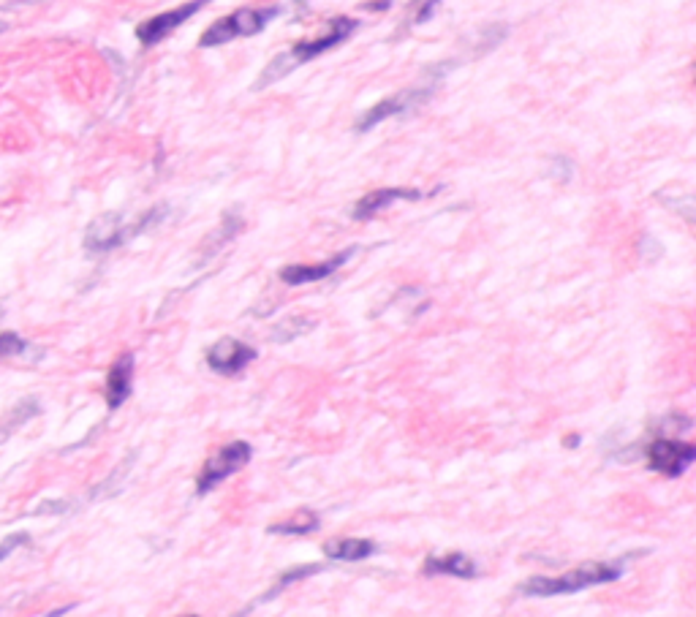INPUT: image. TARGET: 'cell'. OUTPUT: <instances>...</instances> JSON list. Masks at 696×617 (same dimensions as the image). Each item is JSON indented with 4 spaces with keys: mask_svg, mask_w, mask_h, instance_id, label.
Here are the masks:
<instances>
[{
    "mask_svg": "<svg viewBox=\"0 0 696 617\" xmlns=\"http://www.w3.org/2000/svg\"><path fill=\"white\" fill-rule=\"evenodd\" d=\"M563 446H566V449H577V446H580V435H569V438H563Z\"/></svg>",
    "mask_w": 696,
    "mask_h": 617,
    "instance_id": "cell-24",
    "label": "cell"
},
{
    "mask_svg": "<svg viewBox=\"0 0 696 617\" xmlns=\"http://www.w3.org/2000/svg\"><path fill=\"white\" fill-rule=\"evenodd\" d=\"M626 560H609V563H590V566H582V569H574L563 577H531L528 582H522L520 593L522 596H571V593H580V590L599 588V585H609L615 579L623 577V569H626Z\"/></svg>",
    "mask_w": 696,
    "mask_h": 617,
    "instance_id": "cell-2",
    "label": "cell"
},
{
    "mask_svg": "<svg viewBox=\"0 0 696 617\" xmlns=\"http://www.w3.org/2000/svg\"><path fill=\"white\" fill-rule=\"evenodd\" d=\"M351 253H354V248H351V251L335 253L332 259L319 261V264H289V267H281L278 278H281L283 283H289V286L316 283V280H324V278H329V275H335V272H338L340 267L346 264Z\"/></svg>",
    "mask_w": 696,
    "mask_h": 617,
    "instance_id": "cell-11",
    "label": "cell"
},
{
    "mask_svg": "<svg viewBox=\"0 0 696 617\" xmlns=\"http://www.w3.org/2000/svg\"><path fill=\"white\" fill-rule=\"evenodd\" d=\"M242 226H245V223H242V218H237V215H234V213L223 215V226H221V229H218V232H213V237L204 242V248H202L204 256H202V259H213L215 253L221 251L226 242H232L234 237H237V234L242 232Z\"/></svg>",
    "mask_w": 696,
    "mask_h": 617,
    "instance_id": "cell-18",
    "label": "cell"
},
{
    "mask_svg": "<svg viewBox=\"0 0 696 617\" xmlns=\"http://www.w3.org/2000/svg\"><path fill=\"white\" fill-rule=\"evenodd\" d=\"M373 552H376V541L370 539H332L324 544V555L340 563H359Z\"/></svg>",
    "mask_w": 696,
    "mask_h": 617,
    "instance_id": "cell-14",
    "label": "cell"
},
{
    "mask_svg": "<svg viewBox=\"0 0 696 617\" xmlns=\"http://www.w3.org/2000/svg\"><path fill=\"white\" fill-rule=\"evenodd\" d=\"M41 414V403L36 397H22L20 403L11 408L9 414L0 419V444H6L11 435L17 433L22 425H28L33 416Z\"/></svg>",
    "mask_w": 696,
    "mask_h": 617,
    "instance_id": "cell-15",
    "label": "cell"
},
{
    "mask_svg": "<svg viewBox=\"0 0 696 617\" xmlns=\"http://www.w3.org/2000/svg\"><path fill=\"white\" fill-rule=\"evenodd\" d=\"M319 514L316 511H297V514H291V517H286L283 522H275V525H270V533L272 536H308V533L319 531Z\"/></svg>",
    "mask_w": 696,
    "mask_h": 617,
    "instance_id": "cell-16",
    "label": "cell"
},
{
    "mask_svg": "<svg viewBox=\"0 0 696 617\" xmlns=\"http://www.w3.org/2000/svg\"><path fill=\"white\" fill-rule=\"evenodd\" d=\"M648 468L650 471L661 473V476H683L696 460V449L683 441H672V438H656L648 446Z\"/></svg>",
    "mask_w": 696,
    "mask_h": 617,
    "instance_id": "cell-7",
    "label": "cell"
},
{
    "mask_svg": "<svg viewBox=\"0 0 696 617\" xmlns=\"http://www.w3.org/2000/svg\"><path fill=\"white\" fill-rule=\"evenodd\" d=\"M425 196V191H416V188H376V191L365 193V196L354 204L351 218H354V221H370V218H376L381 210H387V207H392L395 202H419V199H425Z\"/></svg>",
    "mask_w": 696,
    "mask_h": 617,
    "instance_id": "cell-10",
    "label": "cell"
},
{
    "mask_svg": "<svg viewBox=\"0 0 696 617\" xmlns=\"http://www.w3.org/2000/svg\"><path fill=\"white\" fill-rule=\"evenodd\" d=\"M3 30H9V25H6V22H0V33H3Z\"/></svg>",
    "mask_w": 696,
    "mask_h": 617,
    "instance_id": "cell-25",
    "label": "cell"
},
{
    "mask_svg": "<svg viewBox=\"0 0 696 617\" xmlns=\"http://www.w3.org/2000/svg\"><path fill=\"white\" fill-rule=\"evenodd\" d=\"M357 25L359 22L351 20V17H335L321 36H316V39L297 41L289 52H281L278 58H272L270 66L264 68V71L259 74V79H256L253 90H264V87L275 85V82H281L283 77H289L294 68L305 66V63L316 60L319 55L329 52V49H335L338 44H343L354 30H357Z\"/></svg>",
    "mask_w": 696,
    "mask_h": 617,
    "instance_id": "cell-1",
    "label": "cell"
},
{
    "mask_svg": "<svg viewBox=\"0 0 696 617\" xmlns=\"http://www.w3.org/2000/svg\"><path fill=\"white\" fill-rule=\"evenodd\" d=\"M430 96H433V87H408V90H400L397 96H389L384 98V101H378V104H373L365 115L359 117L357 131L365 134V131L376 128L378 123H384V120H389V117L406 115V112H411V109L422 107Z\"/></svg>",
    "mask_w": 696,
    "mask_h": 617,
    "instance_id": "cell-6",
    "label": "cell"
},
{
    "mask_svg": "<svg viewBox=\"0 0 696 617\" xmlns=\"http://www.w3.org/2000/svg\"><path fill=\"white\" fill-rule=\"evenodd\" d=\"M25 544H30L28 533H11V536H6V539L0 541V560H6L11 552H17Z\"/></svg>",
    "mask_w": 696,
    "mask_h": 617,
    "instance_id": "cell-21",
    "label": "cell"
},
{
    "mask_svg": "<svg viewBox=\"0 0 696 617\" xmlns=\"http://www.w3.org/2000/svg\"><path fill=\"white\" fill-rule=\"evenodd\" d=\"M251 457L253 446L248 441H232L229 446L210 454L204 460L202 471L196 473V495H207L210 490H215L218 484L226 482L229 476H234V473L251 463Z\"/></svg>",
    "mask_w": 696,
    "mask_h": 617,
    "instance_id": "cell-5",
    "label": "cell"
},
{
    "mask_svg": "<svg viewBox=\"0 0 696 617\" xmlns=\"http://www.w3.org/2000/svg\"><path fill=\"white\" fill-rule=\"evenodd\" d=\"M324 569V566H319V563H310V566H294V569H289L286 574H281L278 577V582H275V588H270L264 596L259 598V601H253V607H259V604H264V601H272V598L278 596L281 590L291 588L294 582H305L308 577H313V574H319V571ZM253 607H248L245 612H251Z\"/></svg>",
    "mask_w": 696,
    "mask_h": 617,
    "instance_id": "cell-17",
    "label": "cell"
},
{
    "mask_svg": "<svg viewBox=\"0 0 696 617\" xmlns=\"http://www.w3.org/2000/svg\"><path fill=\"white\" fill-rule=\"evenodd\" d=\"M438 3H441V0H422V6H419L414 14V25H422V22L430 20V17H433V11L438 9Z\"/></svg>",
    "mask_w": 696,
    "mask_h": 617,
    "instance_id": "cell-22",
    "label": "cell"
},
{
    "mask_svg": "<svg viewBox=\"0 0 696 617\" xmlns=\"http://www.w3.org/2000/svg\"><path fill=\"white\" fill-rule=\"evenodd\" d=\"M166 218V207H155L147 210L136 218L134 223L123 221L120 213H104L98 215L96 221L87 226L85 232V251L93 256H104V253L115 251L120 245H126L128 240H134L139 234L150 232L158 223Z\"/></svg>",
    "mask_w": 696,
    "mask_h": 617,
    "instance_id": "cell-3",
    "label": "cell"
},
{
    "mask_svg": "<svg viewBox=\"0 0 696 617\" xmlns=\"http://www.w3.org/2000/svg\"><path fill=\"white\" fill-rule=\"evenodd\" d=\"M68 506H71L68 501H44L41 506L33 509V514H36V517H39V514H63V511H68Z\"/></svg>",
    "mask_w": 696,
    "mask_h": 617,
    "instance_id": "cell-23",
    "label": "cell"
},
{
    "mask_svg": "<svg viewBox=\"0 0 696 617\" xmlns=\"http://www.w3.org/2000/svg\"><path fill=\"white\" fill-rule=\"evenodd\" d=\"M256 357H259L256 348L242 343V340L237 338L218 340V343H213V346L207 348V354H204L210 370L221 373V376H237V373H242Z\"/></svg>",
    "mask_w": 696,
    "mask_h": 617,
    "instance_id": "cell-9",
    "label": "cell"
},
{
    "mask_svg": "<svg viewBox=\"0 0 696 617\" xmlns=\"http://www.w3.org/2000/svg\"><path fill=\"white\" fill-rule=\"evenodd\" d=\"M28 351V340L20 338L17 332H0V359L20 357Z\"/></svg>",
    "mask_w": 696,
    "mask_h": 617,
    "instance_id": "cell-20",
    "label": "cell"
},
{
    "mask_svg": "<svg viewBox=\"0 0 696 617\" xmlns=\"http://www.w3.org/2000/svg\"><path fill=\"white\" fill-rule=\"evenodd\" d=\"M316 327V319L313 316H291V319L281 321L278 327L272 329V340L275 343H291V340L302 338L305 332Z\"/></svg>",
    "mask_w": 696,
    "mask_h": 617,
    "instance_id": "cell-19",
    "label": "cell"
},
{
    "mask_svg": "<svg viewBox=\"0 0 696 617\" xmlns=\"http://www.w3.org/2000/svg\"><path fill=\"white\" fill-rule=\"evenodd\" d=\"M425 574H446V577L457 579H476L479 577V566L474 560L463 555V552H449V555H427L425 558Z\"/></svg>",
    "mask_w": 696,
    "mask_h": 617,
    "instance_id": "cell-13",
    "label": "cell"
},
{
    "mask_svg": "<svg viewBox=\"0 0 696 617\" xmlns=\"http://www.w3.org/2000/svg\"><path fill=\"white\" fill-rule=\"evenodd\" d=\"M207 3H210V0H188V3L177 6V9L164 11V14H155V17H150V20H145L139 28H136V39H139L142 47H155V44H161L169 33H174L180 25H185V22L191 20L196 11H202Z\"/></svg>",
    "mask_w": 696,
    "mask_h": 617,
    "instance_id": "cell-8",
    "label": "cell"
},
{
    "mask_svg": "<svg viewBox=\"0 0 696 617\" xmlns=\"http://www.w3.org/2000/svg\"><path fill=\"white\" fill-rule=\"evenodd\" d=\"M131 386H134V354H123L115 359V365L109 367L107 386H104V397H107L109 411H117L120 405L131 397Z\"/></svg>",
    "mask_w": 696,
    "mask_h": 617,
    "instance_id": "cell-12",
    "label": "cell"
},
{
    "mask_svg": "<svg viewBox=\"0 0 696 617\" xmlns=\"http://www.w3.org/2000/svg\"><path fill=\"white\" fill-rule=\"evenodd\" d=\"M281 14L278 6H267V9H237L232 14H226L223 20L213 22L210 28L204 30L202 39H199V47H221V44H229L234 39H248V36H256L261 30L267 28L275 17Z\"/></svg>",
    "mask_w": 696,
    "mask_h": 617,
    "instance_id": "cell-4",
    "label": "cell"
}]
</instances>
